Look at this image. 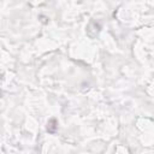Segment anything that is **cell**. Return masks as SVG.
<instances>
[{
	"instance_id": "1",
	"label": "cell",
	"mask_w": 154,
	"mask_h": 154,
	"mask_svg": "<svg viewBox=\"0 0 154 154\" xmlns=\"http://www.w3.org/2000/svg\"><path fill=\"white\" fill-rule=\"evenodd\" d=\"M57 120L55 119H52V120H51L49 123H48V127H47V130L49 131V133H53V131L57 129V124H55V125H53V124L55 123Z\"/></svg>"
}]
</instances>
